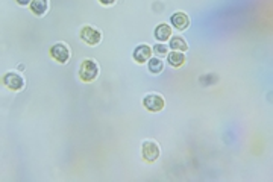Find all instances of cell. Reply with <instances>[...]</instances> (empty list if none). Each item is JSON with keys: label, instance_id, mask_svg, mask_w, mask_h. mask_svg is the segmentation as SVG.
Instances as JSON below:
<instances>
[{"label": "cell", "instance_id": "6da1fadb", "mask_svg": "<svg viewBox=\"0 0 273 182\" xmlns=\"http://www.w3.org/2000/svg\"><path fill=\"white\" fill-rule=\"evenodd\" d=\"M99 73H100V67H99V64H97V61L96 59H93V58H85L82 62H80V67H79V79L82 80V82H93V80H96L97 79V76H99Z\"/></svg>", "mask_w": 273, "mask_h": 182}, {"label": "cell", "instance_id": "7a4b0ae2", "mask_svg": "<svg viewBox=\"0 0 273 182\" xmlns=\"http://www.w3.org/2000/svg\"><path fill=\"white\" fill-rule=\"evenodd\" d=\"M2 80H3V85H5L8 89L15 91V93L24 89V86H26V79H24V76H23L21 73H18V71H6V73L3 74V79H2Z\"/></svg>", "mask_w": 273, "mask_h": 182}, {"label": "cell", "instance_id": "3957f363", "mask_svg": "<svg viewBox=\"0 0 273 182\" xmlns=\"http://www.w3.org/2000/svg\"><path fill=\"white\" fill-rule=\"evenodd\" d=\"M161 155L159 144L155 140H144L141 144V156L146 162H155Z\"/></svg>", "mask_w": 273, "mask_h": 182}, {"label": "cell", "instance_id": "277c9868", "mask_svg": "<svg viewBox=\"0 0 273 182\" xmlns=\"http://www.w3.org/2000/svg\"><path fill=\"white\" fill-rule=\"evenodd\" d=\"M50 56L59 62V64H67L70 56H71V50H70V46L64 41H59V42H55L52 47H50Z\"/></svg>", "mask_w": 273, "mask_h": 182}, {"label": "cell", "instance_id": "5b68a950", "mask_svg": "<svg viewBox=\"0 0 273 182\" xmlns=\"http://www.w3.org/2000/svg\"><path fill=\"white\" fill-rule=\"evenodd\" d=\"M79 35H80V39H82L83 42H86L88 46H97V44H100V41H102V38H103L102 30H99L97 27L89 26V24L83 26V27L80 29Z\"/></svg>", "mask_w": 273, "mask_h": 182}, {"label": "cell", "instance_id": "8992f818", "mask_svg": "<svg viewBox=\"0 0 273 182\" xmlns=\"http://www.w3.org/2000/svg\"><path fill=\"white\" fill-rule=\"evenodd\" d=\"M143 106L149 112H159L165 106V100L161 94L158 93H149L143 97Z\"/></svg>", "mask_w": 273, "mask_h": 182}, {"label": "cell", "instance_id": "52a82bcc", "mask_svg": "<svg viewBox=\"0 0 273 182\" xmlns=\"http://www.w3.org/2000/svg\"><path fill=\"white\" fill-rule=\"evenodd\" d=\"M152 47L150 46H147V44H138L136 47H135V50H133V53H132V58H133V61L135 62H138V64H146L150 58H152Z\"/></svg>", "mask_w": 273, "mask_h": 182}, {"label": "cell", "instance_id": "ba28073f", "mask_svg": "<svg viewBox=\"0 0 273 182\" xmlns=\"http://www.w3.org/2000/svg\"><path fill=\"white\" fill-rule=\"evenodd\" d=\"M170 23H171V26H173L174 29H177V30H187V29L190 27V17H188L185 12L177 11V12H174V14L170 17Z\"/></svg>", "mask_w": 273, "mask_h": 182}, {"label": "cell", "instance_id": "9c48e42d", "mask_svg": "<svg viewBox=\"0 0 273 182\" xmlns=\"http://www.w3.org/2000/svg\"><path fill=\"white\" fill-rule=\"evenodd\" d=\"M171 32H173V29H171L170 24L161 23V24H158V26L155 27L153 35H155V38H156L159 42H165V41H168V39L171 38Z\"/></svg>", "mask_w": 273, "mask_h": 182}, {"label": "cell", "instance_id": "30bf717a", "mask_svg": "<svg viewBox=\"0 0 273 182\" xmlns=\"http://www.w3.org/2000/svg\"><path fill=\"white\" fill-rule=\"evenodd\" d=\"M29 6L36 17H44L49 11V0H32Z\"/></svg>", "mask_w": 273, "mask_h": 182}, {"label": "cell", "instance_id": "8fae6325", "mask_svg": "<svg viewBox=\"0 0 273 182\" xmlns=\"http://www.w3.org/2000/svg\"><path fill=\"white\" fill-rule=\"evenodd\" d=\"M168 46L171 50H177V52H187L188 50V42L179 35H173L168 39Z\"/></svg>", "mask_w": 273, "mask_h": 182}, {"label": "cell", "instance_id": "7c38bea8", "mask_svg": "<svg viewBox=\"0 0 273 182\" xmlns=\"http://www.w3.org/2000/svg\"><path fill=\"white\" fill-rule=\"evenodd\" d=\"M167 61L171 67H182L185 64V55L184 52H177V50H173L167 55Z\"/></svg>", "mask_w": 273, "mask_h": 182}, {"label": "cell", "instance_id": "4fadbf2b", "mask_svg": "<svg viewBox=\"0 0 273 182\" xmlns=\"http://www.w3.org/2000/svg\"><path fill=\"white\" fill-rule=\"evenodd\" d=\"M149 71L152 73V74H159L162 70H164V61H162V58H158V56H155V58H150L149 61Z\"/></svg>", "mask_w": 273, "mask_h": 182}, {"label": "cell", "instance_id": "5bb4252c", "mask_svg": "<svg viewBox=\"0 0 273 182\" xmlns=\"http://www.w3.org/2000/svg\"><path fill=\"white\" fill-rule=\"evenodd\" d=\"M152 52L158 56V58H164L168 55V47L164 44V42H158L156 46L152 47Z\"/></svg>", "mask_w": 273, "mask_h": 182}, {"label": "cell", "instance_id": "9a60e30c", "mask_svg": "<svg viewBox=\"0 0 273 182\" xmlns=\"http://www.w3.org/2000/svg\"><path fill=\"white\" fill-rule=\"evenodd\" d=\"M115 2L117 0H99V3L103 6H112V5H115Z\"/></svg>", "mask_w": 273, "mask_h": 182}, {"label": "cell", "instance_id": "2e32d148", "mask_svg": "<svg viewBox=\"0 0 273 182\" xmlns=\"http://www.w3.org/2000/svg\"><path fill=\"white\" fill-rule=\"evenodd\" d=\"M20 6H27V5H30L32 3V0H15Z\"/></svg>", "mask_w": 273, "mask_h": 182}]
</instances>
